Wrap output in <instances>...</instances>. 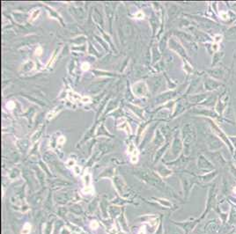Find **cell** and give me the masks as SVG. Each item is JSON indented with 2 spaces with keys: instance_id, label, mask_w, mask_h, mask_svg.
I'll list each match as a JSON object with an SVG mask.
<instances>
[{
  "instance_id": "1",
  "label": "cell",
  "mask_w": 236,
  "mask_h": 234,
  "mask_svg": "<svg viewBox=\"0 0 236 234\" xmlns=\"http://www.w3.org/2000/svg\"><path fill=\"white\" fill-rule=\"evenodd\" d=\"M220 86V84L218 83L216 80H213L211 78H208L205 81V88L207 90H215Z\"/></svg>"
},
{
  "instance_id": "2",
  "label": "cell",
  "mask_w": 236,
  "mask_h": 234,
  "mask_svg": "<svg viewBox=\"0 0 236 234\" xmlns=\"http://www.w3.org/2000/svg\"><path fill=\"white\" fill-rule=\"evenodd\" d=\"M210 75L212 76L214 78L219 79V78H222L224 75V70L221 68H214L213 70H210Z\"/></svg>"
},
{
  "instance_id": "3",
  "label": "cell",
  "mask_w": 236,
  "mask_h": 234,
  "mask_svg": "<svg viewBox=\"0 0 236 234\" xmlns=\"http://www.w3.org/2000/svg\"><path fill=\"white\" fill-rule=\"evenodd\" d=\"M224 55V53L223 52H217L215 55H214V58H213V61H212V64L213 65H215L220 59H221V57H222V56Z\"/></svg>"
},
{
  "instance_id": "4",
  "label": "cell",
  "mask_w": 236,
  "mask_h": 234,
  "mask_svg": "<svg viewBox=\"0 0 236 234\" xmlns=\"http://www.w3.org/2000/svg\"><path fill=\"white\" fill-rule=\"evenodd\" d=\"M227 33H228V36H230L229 38H236V27L230 28Z\"/></svg>"
},
{
  "instance_id": "5",
  "label": "cell",
  "mask_w": 236,
  "mask_h": 234,
  "mask_svg": "<svg viewBox=\"0 0 236 234\" xmlns=\"http://www.w3.org/2000/svg\"><path fill=\"white\" fill-rule=\"evenodd\" d=\"M234 191H235V193H236V187H235V188H234Z\"/></svg>"
}]
</instances>
